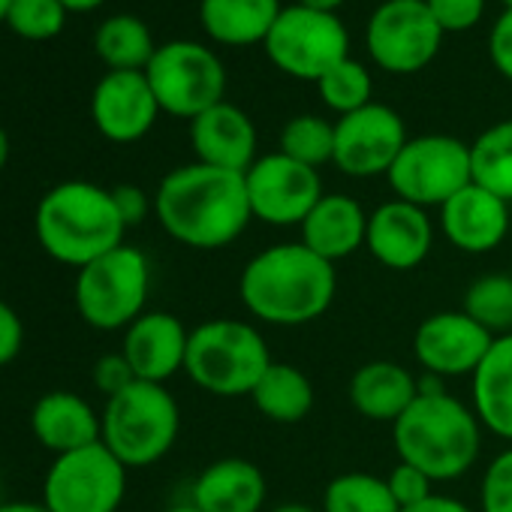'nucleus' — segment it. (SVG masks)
Returning <instances> with one entry per match:
<instances>
[{
  "label": "nucleus",
  "instance_id": "29",
  "mask_svg": "<svg viewBox=\"0 0 512 512\" xmlns=\"http://www.w3.org/2000/svg\"><path fill=\"white\" fill-rule=\"evenodd\" d=\"M473 184L512 205V118L482 130L470 145Z\"/></svg>",
  "mask_w": 512,
  "mask_h": 512
},
{
  "label": "nucleus",
  "instance_id": "30",
  "mask_svg": "<svg viewBox=\"0 0 512 512\" xmlns=\"http://www.w3.org/2000/svg\"><path fill=\"white\" fill-rule=\"evenodd\" d=\"M323 512H401L383 476L341 473L323 491Z\"/></svg>",
  "mask_w": 512,
  "mask_h": 512
},
{
  "label": "nucleus",
  "instance_id": "31",
  "mask_svg": "<svg viewBox=\"0 0 512 512\" xmlns=\"http://www.w3.org/2000/svg\"><path fill=\"white\" fill-rule=\"evenodd\" d=\"M461 311L494 338L512 335V275L494 272L476 278L464 293Z\"/></svg>",
  "mask_w": 512,
  "mask_h": 512
},
{
  "label": "nucleus",
  "instance_id": "23",
  "mask_svg": "<svg viewBox=\"0 0 512 512\" xmlns=\"http://www.w3.org/2000/svg\"><path fill=\"white\" fill-rule=\"evenodd\" d=\"M31 431L40 446H46L55 455H64V452H76L91 443H100L103 419L82 395L55 389L34 404Z\"/></svg>",
  "mask_w": 512,
  "mask_h": 512
},
{
  "label": "nucleus",
  "instance_id": "47",
  "mask_svg": "<svg viewBox=\"0 0 512 512\" xmlns=\"http://www.w3.org/2000/svg\"><path fill=\"white\" fill-rule=\"evenodd\" d=\"M269 512H323V509H314L308 503H281V506H275Z\"/></svg>",
  "mask_w": 512,
  "mask_h": 512
},
{
  "label": "nucleus",
  "instance_id": "2",
  "mask_svg": "<svg viewBox=\"0 0 512 512\" xmlns=\"http://www.w3.org/2000/svg\"><path fill=\"white\" fill-rule=\"evenodd\" d=\"M338 293V269L302 241L266 247L238 278V299L266 326L296 329L320 320Z\"/></svg>",
  "mask_w": 512,
  "mask_h": 512
},
{
  "label": "nucleus",
  "instance_id": "22",
  "mask_svg": "<svg viewBox=\"0 0 512 512\" xmlns=\"http://www.w3.org/2000/svg\"><path fill=\"white\" fill-rule=\"evenodd\" d=\"M302 229V244L314 250L332 266H338L347 256L365 247L368 235V214L359 199L344 196V193H326L311 214L305 217Z\"/></svg>",
  "mask_w": 512,
  "mask_h": 512
},
{
  "label": "nucleus",
  "instance_id": "8",
  "mask_svg": "<svg viewBox=\"0 0 512 512\" xmlns=\"http://www.w3.org/2000/svg\"><path fill=\"white\" fill-rule=\"evenodd\" d=\"M148 85L160 103V112L193 121L211 106L223 103L226 70L220 58L193 40H172L157 46L148 70Z\"/></svg>",
  "mask_w": 512,
  "mask_h": 512
},
{
  "label": "nucleus",
  "instance_id": "21",
  "mask_svg": "<svg viewBox=\"0 0 512 512\" xmlns=\"http://www.w3.org/2000/svg\"><path fill=\"white\" fill-rule=\"evenodd\" d=\"M269 500L266 473L247 458L211 461L190 488V503L199 512H263Z\"/></svg>",
  "mask_w": 512,
  "mask_h": 512
},
{
  "label": "nucleus",
  "instance_id": "49",
  "mask_svg": "<svg viewBox=\"0 0 512 512\" xmlns=\"http://www.w3.org/2000/svg\"><path fill=\"white\" fill-rule=\"evenodd\" d=\"M10 4H13V0H0V22H4V25H7V13H10Z\"/></svg>",
  "mask_w": 512,
  "mask_h": 512
},
{
  "label": "nucleus",
  "instance_id": "25",
  "mask_svg": "<svg viewBox=\"0 0 512 512\" xmlns=\"http://www.w3.org/2000/svg\"><path fill=\"white\" fill-rule=\"evenodd\" d=\"M470 407L488 434L512 446V335L494 338L470 377Z\"/></svg>",
  "mask_w": 512,
  "mask_h": 512
},
{
  "label": "nucleus",
  "instance_id": "10",
  "mask_svg": "<svg viewBox=\"0 0 512 512\" xmlns=\"http://www.w3.org/2000/svg\"><path fill=\"white\" fill-rule=\"evenodd\" d=\"M269 61L302 82H320L335 64L350 58V34L335 13H320L302 4L284 7L266 37Z\"/></svg>",
  "mask_w": 512,
  "mask_h": 512
},
{
  "label": "nucleus",
  "instance_id": "38",
  "mask_svg": "<svg viewBox=\"0 0 512 512\" xmlns=\"http://www.w3.org/2000/svg\"><path fill=\"white\" fill-rule=\"evenodd\" d=\"M130 383H136V374H133L130 362L124 359V353H106V356L97 359V365H94V386L106 398L124 392Z\"/></svg>",
  "mask_w": 512,
  "mask_h": 512
},
{
  "label": "nucleus",
  "instance_id": "5",
  "mask_svg": "<svg viewBox=\"0 0 512 512\" xmlns=\"http://www.w3.org/2000/svg\"><path fill=\"white\" fill-rule=\"evenodd\" d=\"M272 365L263 332L244 320H205L190 329L184 374L214 398H250Z\"/></svg>",
  "mask_w": 512,
  "mask_h": 512
},
{
  "label": "nucleus",
  "instance_id": "43",
  "mask_svg": "<svg viewBox=\"0 0 512 512\" xmlns=\"http://www.w3.org/2000/svg\"><path fill=\"white\" fill-rule=\"evenodd\" d=\"M0 512H49L43 503H31V500H16V503H0Z\"/></svg>",
  "mask_w": 512,
  "mask_h": 512
},
{
  "label": "nucleus",
  "instance_id": "16",
  "mask_svg": "<svg viewBox=\"0 0 512 512\" xmlns=\"http://www.w3.org/2000/svg\"><path fill=\"white\" fill-rule=\"evenodd\" d=\"M434 244V223L425 208L404 199H389L368 214L365 247L374 260L392 272L419 269Z\"/></svg>",
  "mask_w": 512,
  "mask_h": 512
},
{
  "label": "nucleus",
  "instance_id": "9",
  "mask_svg": "<svg viewBox=\"0 0 512 512\" xmlns=\"http://www.w3.org/2000/svg\"><path fill=\"white\" fill-rule=\"evenodd\" d=\"M386 178L395 199H404L425 211L440 208L458 190L473 184L470 145L446 133L413 136L401 148Z\"/></svg>",
  "mask_w": 512,
  "mask_h": 512
},
{
  "label": "nucleus",
  "instance_id": "42",
  "mask_svg": "<svg viewBox=\"0 0 512 512\" xmlns=\"http://www.w3.org/2000/svg\"><path fill=\"white\" fill-rule=\"evenodd\" d=\"M401 512H476L470 509L464 500L458 497H449V494H431L428 500H422L419 506H410V509H401Z\"/></svg>",
  "mask_w": 512,
  "mask_h": 512
},
{
  "label": "nucleus",
  "instance_id": "4",
  "mask_svg": "<svg viewBox=\"0 0 512 512\" xmlns=\"http://www.w3.org/2000/svg\"><path fill=\"white\" fill-rule=\"evenodd\" d=\"M34 229L52 260L73 269H85L103 253L121 247L127 235L112 190L91 181L55 184L37 205Z\"/></svg>",
  "mask_w": 512,
  "mask_h": 512
},
{
  "label": "nucleus",
  "instance_id": "3",
  "mask_svg": "<svg viewBox=\"0 0 512 512\" xmlns=\"http://www.w3.org/2000/svg\"><path fill=\"white\" fill-rule=\"evenodd\" d=\"M482 431L473 407L440 389L416 395L392 425V443L404 464L425 470L434 482H452L479 461Z\"/></svg>",
  "mask_w": 512,
  "mask_h": 512
},
{
  "label": "nucleus",
  "instance_id": "46",
  "mask_svg": "<svg viewBox=\"0 0 512 512\" xmlns=\"http://www.w3.org/2000/svg\"><path fill=\"white\" fill-rule=\"evenodd\" d=\"M7 163H10V136L4 127H0V172H4Z\"/></svg>",
  "mask_w": 512,
  "mask_h": 512
},
{
  "label": "nucleus",
  "instance_id": "40",
  "mask_svg": "<svg viewBox=\"0 0 512 512\" xmlns=\"http://www.w3.org/2000/svg\"><path fill=\"white\" fill-rule=\"evenodd\" d=\"M25 347V326L13 305L0 299V368H7L19 359Z\"/></svg>",
  "mask_w": 512,
  "mask_h": 512
},
{
  "label": "nucleus",
  "instance_id": "45",
  "mask_svg": "<svg viewBox=\"0 0 512 512\" xmlns=\"http://www.w3.org/2000/svg\"><path fill=\"white\" fill-rule=\"evenodd\" d=\"M61 4L70 10V13H88V10H97L103 0H61Z\"/></svg>",
  "mask_w": 512,
  "mask_h": 512
},
{
  "label": "nucleus",
  "instance_id": "32",
  "mask_svg": "<svg viewBox=\"0 0 512 512\" xmlns=\"http://www.w3.org/2000/svg\"><path fill=\"white\" fill-rule=\"evenodd\" d=\"M281 154L320 169L335 160V124L320 115H296L281 130Z\"/></svg>",
  "mask_w": 512,
  "mask_h": 512
},
{
  "label": "nucleus",
  "instance_id": "26",
  "mask_svg": "<svg viewBox=\"0 0 512 512\" xmlns=\"http://www.w3.org/2000/svg\"><path fill=\"white\" fill-rule=\"evenodd\" d=\"M281 10V0H199V22L214 43L241 49L266 43Z\"/></svg>",
  "mask_w": 512,
  "mask_h": 512
},
{
  "label": "nucleus",
  "instance_id": "14",
  "mask_svg": "<svg viewBox=\"0 0 512 512\" xmlns=\"http://www.w3.org/2000/svg\"><path fill=\"white\" fill-rule=\"evenodd\" d=\"M401 115L386 103H368L335 121V166L350 178L389 175L407 145Z\"/></svg>",
  "mask_w": 512,
  "mask_h": 512
},
{
  "label": "nucleus",
  "instance_id": "36",
  "mask_svg": "<svg viewBox=\"0 0 512 512\" xmlns=\"http://www.w3.org/2000/svg\"><path fill=\"white\" fill-rule=\"evenodd\" d=\"M425 7L443 34H464L485 16V0H425Z\"/></svg>",
  "mask_w": 512,
  "mask_h": 512
},
{
  "label": "nucleus",
  "instance_id": "12",
  "mask_svg": "<svg viewBox=\"0 0 512 512\" xmlns=\"http://www.w3.org/2000/svg\"><path fill=\"white\" fill-rule=\"evenodd\" d=\"M365 46L380 70L413 76L437 58L443 31L428 13L425 0H383L368 19Z\"/></svg>",
  "mask_w": 512,
  "mask_h": 512
},
{
  "label": "nucleus",
  "instance_id": "13",
  "mask_svg": "<svg viewBox=\"0 0 512 512\" xmlns=\"http://www.w3.org/2000/svg\"><path fill=\"white\" fill-rule=\"evenodd\" d=\"M244 187L253 220L269 226H302L311 208L326 196L320 169L296 163L281 151L256 157L244 172Z\"/></svg>",
  "mask_w": 512,
  "mask_h": 512
},
{
  "label": "nucleus",
  "instance_id": "15",
  "mask_svg": "<svg viewBox=\"0 0 512 512\" xmlns=\"http://www.w3.org/2000/svg\"><path fill=\"white\" fill-rule=\"evenodd\" d=\"M491 344L494 335L464 311H440L419 323L413 335V356L431 377H473Z\"/></svg>",
  "mask_w": 512,
  "mask_h": 512
},
{
  "label": "nucleus",
  "instance_id": "33",
  "mask_svg": "<svg viewBox=\"0 0 512 512\" xmlns=\"http://www.w3.org/2000/svg\"><path fill=\"white\" fill-rule=\"evenodd\" d=\"M317 91H320V100L338 115H350V112L374 103L371 100V73L356 58H347V61L335 64L317 82Z\"/></svg>",
  "mask_w": 512,
  "mask_h": 512
},
{
  "label": "nucleus",
  "instance_id": "20",
  "mask_svg": "<svg viewBox=\"0 0 512 512\" xmlns=\"http://www.w3.org/2000/svg\"><path fill=\"white\" fill-rule=\"evenodd\" d=\"M190 145L196 163L226 172H247L256 163V127L235 103H217L190 121Z\"/></svg>",
  "mask_w": 512,
  "mask_h": 512
},
{
  "label": "nucleus",
  "instance_id": "34",
  "mask_svg": "<svg viewBox=\"0 0 512 512\" xmlns=\"http://www.w3.org/2000/svg\"><path fill=\"white\" fill-rule=\"evenodd\" d=\"M67 13L61 0H13L7 25L25 40H55L67 25Z\"/></svg>",
  "mask_w": 512,
  "mask_h": 512
},
{
  "label": "nucleus",
  "instance_id": "48",
  "mask_svg": "<svg viewBox=\"0 0 512 512\" xmlns=\"http://www.w3.org/2000/svg\"><path fill=\"white\" fill-rule=\"evenodd\" d=\"M163 512H199L193 503H178V506H169V509H163Z\"/></svg>",
  "mask_w": 512,
  "mask_h": 512
},
{
  "label": "nucleus",
  "instance_id": "18",
  "mask_svg": "<svg viewBox=\"0 0 512 512\" xmlns=\"http://www.w3.org/2000/svg\"><path fill=\"white\" fill-rule=\"evenodd\" d=\"M190 332L169 311H145L124 329L121 353L130 362L136 380L163 383L184 371Z\"/></svg>",
  "mask_w": 512,
  "mask_h": 512
},
{
  "label": "nucleus",
  "instance_id": "24",
  "mask_svg": "<svg viewBox=\"0 0 512 512\" xmlns=\"http://www.w3.org/2000/svg\"><path fill=\"white\" fill-rule=\"evenodd\" d=\"M416 395L419 380L413 377V371L389 359L365 362L350 377V404L359 416L371 422L395 425L401 413L416 401Z\"/></svg>",
  "mask_w": 512,
  "mask_h": 512
},
{
  "label": "nucleus",
  "instance_id": "28",
  "mask_svg": "<svg viewBox=\"0 0 512 512\" xmlns=\"http://www.w3.org/2000/svg\"><path fill=\"white\" fill-rule=\"evenodd\" d=\"M94 49L109 73H145L157 52L148 25L130 13L109 16L94 34Z\"/></svg>",
  "mask_w": 512,
  "mask_h": 512
},
{
  "label": "nucleus",
  "instance_id": "7",
  "mask_svg": "<svg viewBox=\"0 0 512 512\" xmlns=\"http://www.w3.org/2000/svg\"><path fill=\"white\" fill-rule=\"evenodd\" d=\"M151 293V263L148 256L133 247L121 244L100 260L88 263L76 275L73 302L82 317L97 332H118L136 323L145 314Z\"/></svg>",
  "mask_w": 512,
  "mask_h": 512
},
{
  "label": "nucleus",
  "instance_id": "44",
  "mask_svg": "<svg viewBox=\"0 0 512 512\" xmlns=\"http://www.w3.org/2000/svg\"><path fill=\"white\" fill-rule=\"evenodd\" d=\"M302 7H311V10H320V13H338L344 0H296Z\"/></svg>",
  "mask_w": 512,
  "mask_h": 512
},
{
  "label": "nucleus",
  "instance_id": "50",
  "mask_svg": "<svg viewBox=\"0 0 512 512\" xmlns=\"http://www.w3.org/2000/svg\"><path fill=\"white\" fill-rule=\"evenodd\" d=\"M500 4H503V10H512V0H500Z\"/></svg>",
  "mask_w": 512,
  "mask_h": 512
},
{
  "label": "nucleus",
  "instance_id": "6",
  "mask_svg": "<svg viewBox=\"0 0 512 512\" xmlns=\"http://www.w3.org/2000/svg\"><path fill=\"white\" fill-rule=\"evenodd\" d=\"M103 443L127 470L163 461L181 431V410L163 383L136 380L124 392L106 398L100 413Z\"/></svg>",
  "mask_w": 512,
  "mask_h": 512
},
{
  "label": "nucleus",
  "instance_id": "37",
  "mask_svg": "<svg viewBox=\"0 0 512 512\" xmlns=\"http://www.w3.org/2000/svg\"><path fill=\"white\" fill-rule=\"evenodd\" d=\"M386 485H389V491H392V497H395V503L401 509L419 506L422 500H428L431 494H437L434 491V479L425 470H419L413 464H404V461H398L392 467V473L386 476Z\"/></svg>",
  "mask_w": 512,
  "mask_h": 512
},
{
  "label": "nucleus",
  "instance_id": "1",
  "mask_svg": "<svg viewBox=\"0 0 512 512\" xmlns=\"http://www.w3.org/2000/svg\"><path fill=\"white\" fill-rule=\"evenodd\" d=\"M154 214L169 238L193 250H223L253 220L244 175L205 163L172 169L157 184Z\"/></svg>",
  "mask_w": 512,
  "mask_h": 512
},
{
  "label": "nucleus",
  "instance_id": "11",
  "mask_svg": "<svg viewBox=\"0 0 512 512\" xmlns=\"http://www.w3.org/2000/svg\"><path fill=\"white\" fill-rule=\"evenodd\" d=\"M124 494L127 467L103 440L55 455L43 482V506L49 512H118Z\"/></svg>",
  "mask_w": 512,
  "mask_h": 512
},
{
  "label": "nucleus",
  "instance_id": "17",
  "mask_svg": "<svg viewBox=\"0 0 512 512\" xmlns=\"http://www.w3.org/2000/svg\"><path fill=\"white\" fill-rule=\"evenodd\" d=\"M160 103L145 73H106L91 94L94 127L118 145L139 142L157 124Z\"/></svg>",
  "mask_w": 512,
  "mask_h": 512
},
{
  "label": "nucleus",
  "instance_id": "19",
  "mask_svg": "<svg viewBox=\"0 0 512 512\" xmlns=\"http://www.w3.org/2000/svg\"><path fill=\"white\" fill-rule=\"evenodd\" d=\"M440 232L461 253H491L509 235V202L479 184H467L440 205Z\"/></svg>",
  "mask_w": 512,
  "mask_h": 512
},
{
  "label": "nucleus",
  "instance_id": "27",
  "mask_svg": "<svg viewBox=\"0 0 512 512\" xmlns=\"http://www.w3.org/2000/svg\"><path fill=\"white\" fill-rule=\"evenodd\" d=\"M250 401L269 422L296 425L311 416L317 392H314L311 377L302 368L290 362H272L266 374L260 377V383L253 386Z\"/></svg>",
  "mask_w": 512,
  "mask_h": 512
},
{
  "label": "nucleus",
  "instance_id": "35",
  "mask_svg": "<svg viewBox=\"0 0 512 512\" xmlns=\"http://www.w3.org/2000/svg\"><path fill=\"white\" fill-rule=\"evenodd\" d=\"M479 512H512V446L488 461L479 485Z\"/></svg>",
  "mask_w": 512,
  "mask_h": 512
},
{
  "label": "nucleus",
  "instance_id": "41",
  "mask_svg": "<svg viewBox=\"0 0 512 512\" xmlns=\"http://www.w3.org/2000/svg\"><path fill=\"white\" fill-rule=\"evenodd\" d=\"M112 199H115V205H118V214H121V220L127 223V229L130 226H139L151 211H154V196H148L142 187H136V184H118V187H112Z\"/></svg>",
  "mask_w": 512,
  "mask_h": 512
},
{
  "label": "nucleus",
  "instance_id": "39",
  "mask_svg": "<svg viewBox=\"0 0 512 512\" xmlns=\"http://www.w3.org/2000/svg\"><path fill=\"white\" fill-rule=\"evenodd\" d=\"M488 58L494 70L512 82V10H503L488 34Z\"/></svg>",
  "mask_w": 512,
  "mask_h": 512
}]
</instances>
